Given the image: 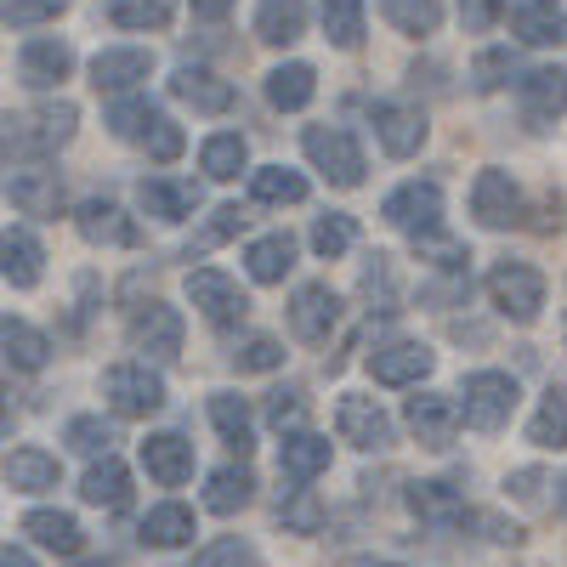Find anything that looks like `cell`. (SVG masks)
Returning <instances> with one entry per match:
<instances>
[{
	"mask_svg": "<svg viewBox=\"0 0 567 567\" xmlns=\"http://www.w3.org/2000/svg\"><path fill=\"white\" fill-rule=\"evenodd\" d=\"M80 567H114V561H80Z\"/></svg>",
	"mask_w": 567,
	"mask_h": 567,
	"instance_id": "obj_58",
	"label": "cell"
},
{
	"mask_svg": "<svg viewBox=\"0 0 567 567\" xmlns=\"http://www.w3.org/2000/svg\"><path fill=\"white\" fill-rule=\"evenodd\" d=\"M250 561H256V550L245 539H216L194 556V567H250Z\"/></svg>",
	"mask_w": 567,
	"mask_h": 567,
	"instance_id": "obj_49",
	"label": "cell"
},
{
	"mask_svg": "<svg viewBox=\"0 0 567 567\" xmlns=\"http://www.w3.org/2000/svg\"><path fill=\"white\" fill-rule=\"evenodd\" d=\"M74 221H80V233L91 245H136V227L125 221V210L114 199H85Z\"/></svg>",
	"mask_w": 567,
	"mask_h": 567,
	"instance_id": "obj_24",
	"label": "cell"
},
{
	"mask_svg": "<svg viewBox=\"0 0 567 567\" xmlns=\"http://www.w3.org/2000/svg\"><path fill=\"white\" fill-rule=\"evenodd\" d=\"M109 125H114V136L120 142H142L159 165H171L176 154H182V131L148 103V97H120L114 109H109Z\"/></svg>",
	"mask_w": 567,
	"mask_h": 567,
	"instance_id": "obj_1",
	"label": "cell"
},
{
	"mask_svg": "<svg viewBox=\"0 0 567 567\" xmlns=\"http://www.w3.org/2000/svg\"><path fill=\"white\" fill-rule=\"evenodd\" d=\"M460 18H465V29H494V18H499V0H460Z\"/></svg>",
	"mask_w": 567,
	"mask_h": 567,
	"instance_id": "obj_53",
	"label": "cell"
},
{
	"mask_svg": "<svg viewBox=\"0 0 567 567\" xmlns=\"http://www.w3.org/2000/svg\"><path fill=\"white\" fill-rule=\"evenodd\" d=\"M245 267H250L256 284H278L284 272L296 267V239H290V233H267V239H256L245 250Z\"/></svg>",
	"mask_w": 567,
	"mask_h": 567,
	"instance_id": "obj_33",
	"label": "cell"
},
{
	"mask_svg": "<svg viewBox=\"0 0 567 567\" xmlns=\"http://www.w3.org/2000/svg\"><path fill=\"white\" fill-rule=\"evenodd\" d=\"M352 239H358L352 216H318V227H312V250H318L323 261L347 256V250H352Z\"/></svg>",
	"mask_w": 567,
	"mask_h": 567,
	"instance_id": "obj_45",
	"label": "cell"
},
{
	"mask_svg": "<svg viewBox=\"0 0 567 567\" xmlns=\"http://www.w3.org/2000/svg\"><path fill=\"white\" fill-rule=\"evenodd\" d=\"M488 301L511 318V323H534L539 307H545V278L523 261H499L488 272Z\"/></svg>",
	"mask_w": 567,
	"mask_h": 567,
	"instance_id": "obj_4",
	"label": "cell"
},
{
	"mask_svg": "<svg viewBox=\"0 0 567 567\" xmlns=\"http://www.w3.org/2000/svg\"><path fill=\"white\" fill-rule=\"evenodd\" d=\"M323 34L341 52H358L363 45V0H323Z\"/></svg>",
	"mask_w": 567,
	"mask_h": 567,
	"instance_id": "obj_39",
	"label": "cell"
},
{
	"mask_svg": "<svg viewBox=\"0 0 567 567\" xmlns=\"http://www.w3.org/2000/svg\"><path fill=\"white\" fill-rule=\"evenodd\" d=\"M7 194H12V205L23 216H58L63 182H58V171H12L7 176Z\"/></svg>",
	"mask_w": 567,
	"mask_h": 567,
	"instance_id": "obj_22",
	"label": "cell"
},
{
	"mask_svg": "<svg viewBox=\"0 0 567 567\" xmlns=\"http://www.w3.org/2000/svg\"><path fill=\"white\" fill-rule=\"evenodd\" d=\"M516 40H523V45H561L567 40L561 0H528V7L516 12Z\"/></svg>",
	"mask_w": 567,
	"mask_h": 567,
	"instance_id": "obj_30",
	"label": "cell"
},
{
	"mask_svg": "<svg viewBox=\"0 0 567 567\" xmlns=\"http://www.w3.org/2000/svg\"><path fill=\"white\" fill-rule=\"evenodd\" d=\"M301 148H307V159H312L329 182H336V187H358V182H363V148H358L347 131H336V125H307Z\"/></svg>",
	"mask_w": 567,
	"mask_h": 567,
	"instance_id": "obj_5",
	"label": "cell"
},
{
	"mask_svg": "<svg viewBox=\"0 0 567 567\" xmlns=\"http://www.w3.org/2000/svg\"><path fill=\"white\" fill-rule=\"evenodd\" d=\"M374 136L392 159H409L420 142H425V114L403 109V103H374Z\"/></svg>",
	"mask_w": 567,
	"mask_h": 567,
	"instance_id": "obj_19",
	"label": "cell"
},
{
	"mask_svg": "<svg viewBox=\"0 0 567 567\" xmlns=\"http://www.w3.org/2000/svg\"><path fill=\"white\" fill-rule=\"evenodd\" d=\"M336 432H341V443H352V449L381 454V449H392V414L374 403V398H341V403H336Z\"/></svg>",
	"mask_w": 567,
	"mask_h": 567,
	"instance_id": "obj_7",
	"label": "cell"
},
{
	"mask_svg": "<svg viewBox=\"0 0 567 567\" xmlns=\"http://www.w3.org/2000/svg\"><path fill=\"white\" fill-rule=\"evenodd\" d=\"M278 465H284V477H290V483L323 477V471H329V437H318V432H290V437H284V449H278Z\"/></svg>",
	"mask_w": 567,
	"mask_h": 567,
	"instance_id": "obj_23",
	"label": "cell"
},
{
	"mask_svg": "<svg viewBox=\"0 0 567 567\" xmlns=\"http://www.w3.org/2000/svg\"><path fill=\"white\" fill-rule=\"evenodd\" d=\"M227 7H233V0H194V12H199V18H221Z\"/></svg>",
	"mask_w": 567,
	"mask_h": 567,
	"instance_id": "obj_56",
	"label": "cell"
},
{
	"mask_svg": "<svg viewBox=\"0 0 567 567\" xmlns=\"http://www.w3.org/2000/svg\"><path fill=\"white\" fill-rule=\"evenodd\" d=\"M516 499H539V488H545V471H516V477L505 483Z\"/></svg>",
	"mask_w": 567,
	"mask_h": 567,
	"instance_id": "obj_54",
	"label": "cell"
},
{
	"mask_svg": "<svg viewBox=\"0 0 567 567\" xmlns=\"http://www.w3.org/2000/svg\"><path fill=\"white\" fill-rule=\"evenodd\" d=\"M74 120H80L74 103H45L29 120H12L18 131H7V136H12V148H23V154H52V148H63V142L74 136Z\"/></svg>",
	"mask_w": 567,
	"mask_h": 567,
	"instance_id": "obj_9",
	"label": "cell"
},
{
	"mask_svg": "<svg viewBox=\"0 0 567 567\" xmlns=\"http://www.w3.org/2000/svg\"><path fill=\"white\" fill-rule=\"evenodd\" d=\"M0 358H7L12 369H45V358H52V341H45L34 323L0 318Z\"/></svg>",
	"mask_w": 567,
	"mask_h": 567,
	"instance_id": "obj_26",
	"label": "cell"
},
{
	"mask_svg": "<svg viewBox=\"0 0 567 567\" xmlns=\"http://www.w3.org/2000/svg\"><path fill=\"white\" fill-rule=\"evenodd\" d=\"M409 511L420 516V523H460L465 516V499H460V488L454 483H414L409 488Z\"/></svg>",
	"mask_w": 567,
	"mask_h": 567,
	"instance_id": "obj_35",
	"label": "cell"
},
{
	"mask_svg": "<svg viewBox=\"0 0 567 567\" xmlns=\"http://www.w3.org/2000/svg\"><path fill=\"white\" fill-rule=\"evenodd\" d=\"M69 69H74L69 40H29V45H23V58H18V74H23V85H34V91L63 85Z\"/></svg>",
	"mask_w": 567,
	"mask_h": 567,
	"instance_id": "obj_20",
	"label": "cell"
},
{
	"mask_svg": "<svg viewBox=\"0 0 567 567\" xmlns=\"http://www.w3.org/2000/svg\"><path fill=\"white\" fill-rule=\"evenodd\" d=\"M176 18V0H109L114 29H165Z\"/></svg>",
	"mask_w": 567,
	"mask_h": 567,
	"instance_id": "obj_41",
	"label": "cell"
},
{
	"mask_svg": "<svg viewBox=\"0 0 567 567\" xmlns=\"http://www.w3.org/2000/svg\"><path fill=\"white\" fill-rule=\"evenodd\" d=\"M511 69H516V58H511V52H488V58H477V69H471V74H477V91H494Z\"/></svg>",
	"mask_w": 567,
	"mask_h": 567,
	"instance_id": "obj_52",
	"label": "cell"
},
{
	"mask_svg": "<svg viewBox=\"0 0 567 567\" xmlns=\"http://www.w3.org/2000/svg\"><path fill=\"white\" fill-rule=\"evenodd\" d=\"M381 12H386V23L403 29V34H437L443 0H381Z\"/></svg>",
	"mask_w": 567,
	"mask_h": 567,
	"instance_id": "obj_40",
	"label": "cell"
},
{
	"mask_svg": "<svg viewBox=\"0 0 567 567\" xmlns=\"http://www.w3.org/2000/svg\"><path fill=\"white\" fill-rule=\"evenodd\" d=\"M63 12H69V0H0V23H12V29H40Z\"/></svg>",
	"mask_w": 567,
	"mask_h": 567,
	"instance_id": "obj_44",
	"label": "cell"
},
{
	"mask_svg": "<svg viewBox=\"0 0 567 567\" xmlns=\"http://www.w3.org/2000/svg\"><path fill=\"white\" fill-rule=\"evenodd\" d=\"M239 227H245V210H239V205H221V210L210 216V227H205V233H199V239L187 245V250H210V245L233 239V233H239Z\"/></svg>",
	"mask_w": 567,
	"mask_h": 567,
	"instance_id": "obj_50",
	"label": "cell"
},
{
	"mask_svg": "<svg viewBox=\"0 0 567 567\" xmlns=\"http://www.w3.org/2000/svg\"><path fill=\"white\" fill-rule=\"evenodd\" d=\"M148 69H154L148 52H136V45H114V52L91 58V85H97V91H131V85L148 80Z\"/></svg>",
	"mask_w": 567,
	"mask_h": 567,
	"instance_id": "obj_21",
	"label": "cell"
},
{
	"mask_svg": "<svg viewBox=\"0 0 567 567\" xmlns=\"http://www.w3.org/2000/svg\"><path fill=\"white\" fill-rule=\"evenodd\" d=\"M0 567H34V556L18 550V545H0Z\"/></svg>",
	"mask_w": 567,
	"mask_h": 567,
	"instance_id": "obj_55",
	"label": "cell"
},
{
	"mask_svg": "<svg viewBox=\"0 0 567 567\" xmlns=\"http://www.w3.org/2000/svg\"><path fill=\"white\" fill-rule=\"evenodd\" d=\"M187 296H194V307L216 323V329H227V323H239L245 312H250V301H245V290L233 284L227 272H216V267H199V272H187Z\"/></svg>",
	"mask_w": 567,
	"mask_h": 567,
	"instance_id": "obj_8",
	"label": "cell"
},
{
	"mask_svg": "<svg viewBox=\"0 0 567 567\" xmlns=\"http://www.w3.org/2000/svg\"><path fill=\"white\" fill-rule=\"evenodd\" d=\"M171 97H182L187 109H199V114H227L233 109V85L221 74L199 69V63H182L171 74Z\"/></svg>",
	"mask_w": 567,
	"mask_h": 567,
	"instance_id": "obj_15",
	"label": "cell"
},
{
	"mask_svg": "<svg viewBox=\"0 0 567 567\" xmlns=\"http://www.w3.org/2000/svg\"><path fill=\"white\" fill-rule=\"evenodd\" d=\"M301 414H307L301 392H272V403H267V425H278V432H290V425H301Z\"/></svg>",
	"mask_w": 567,
	"mask_h": 567,
	"instance_id": "obj_51",
	"label": "cell"
},
{
	"mask_svg": "<svg viewBox=\"0 0 567 567\" xmlns=\"http://www.w3.org/2000/svg\"><path fill=\"white\" fill-rule=\"evenodd\" d=\"M528 443H534V449H567V392H561V386H550L545 403L534 409Z\"/></svg>",
	"mask_w": 567,
	"mask_h": 567,
	"instance_id": "obj_38",
	"label": "cell"
},
{
	"mask_svg": "<svg viewBox=\"0 0 567 567\" xmlns=\"http://www.w3.org/2000/svg\"><path fill=\"white\" fill-rule=\"evenodd\" d=\"M460 403L454 398H443V392H420V398H409V432L425 443V449H449L454 443V432H460Z\"/></svg>",
	"mask_w": 567,
	"mask_h": 567,
	"instance_id": "obj_10",
	"label": "cell"
},
{
	"mask_svg": "<svg viewBox=\"0 0 567 567\" xmlns=\"http://www.w3.org/2000/svg\"><path fill=\"white\" fill-rule=\"evenodd\" d=\"M290 323H296V336L301 341H329V329L341 323V296L329 290V284H301L296 290V307H290Z\"/></svg>",
	"mask_w": 567,
	"mask_h": 567,
	"instance_id": "obj_11",
	"label": "cell"
},
{
	"mask_svg": "<svg viewBox=\"0 0 567 567\" xmlns=\"http://www.w3.org/2000/svg\"><path fill=\"white\" fill-rule=\"evenodd\" d=\"M80 499H85V505H109V511H120V505L131 499V471H125L114 454L97 460V465H91L85 477H80Z\"/></svg>",
	"mask_w": 567,
	"mask_h": 567,
	"instance_id": "obj_31",
	"label": "cell"
},
{
	"mask_svg": "<svg viewBox=\"0 0 567 567\" xmlns=\"http://www.w3.org/2000/svg\"><path fill=\"white\" fill-rule=\"evenodd\" d=\"M23 534H34V545L58 550V556H80V545H85V534H80V523L69 511H29Z\"/></svg>",
	"mask_w": 567,
	"mask_h": 567,
	"instance_id": "obj_28",
	"label": "cell"
},
{
	"mask_svg": "<svg viewBox=\"0 0 567 567\" xmlns=\"http://www.w3.org/2000/svg\"><path fill=\"white\" fill-rule=\"evenodd\" d=\"M194 205H199V187H194V182H165V176H148V182H142V210L159 216V221L194 216Z\"/></svg>",
	"mask_w": 567,
	"mask_h": 567,
	"instance_id": "obj_27",
	"label": "cell"
},
{
	"mask_svg": "<svg viewBox=\"0 0 567 567\" xmlns=\"http://www.w3.org/2000/svg\"><path fill=\"white\" fill-rule=\"evenodd\" d=\"M142 465H148V477L159 488H182L187 477H194V443L176 437V432H159L142 443Z\"/></svg>",
	"mask_w": 567,
	"mask_h": 567,
	"instance_id": "obj_16",
	"label": "cell"
},
{
	"mask_svg": "<svg viewBox=\"0 0 567 567\" xmlns=\"http://www.w3.org/2000/svg\"><path fill=\"white\" fill-rule=\"evenodd\" d=\"M0 272H7V284H18V290H34L40 284L45 250L29 227H0Z\"/></svg>",
	"mask_w": 567,
	"mask_h": 567,
	"instance_id": "obj_18",
	"label": "cell"
},
{
	"mask_svg": "<svg viewBox=\"0 0 567 567\" xmlns=\"http://www.w3.org/2000/svg\"><path fill=\"white\" fill-rule=\"evenodd\" d=\"M131 347L136 352H154V358H176L182 352V318L165 301H148L131 318Z\"/></svg>",
	"mask_w": 567,
	"mask_h": 567,
	"instance_id": "obj_14",
	"label": "cell"
},
{
	"mask_svg": "<svg viewBox=\"0 0 567 567\" xmlns=\"http://www.w3.org/2000/svg\"><path fill=\"white\" fill-rule=\"evenodd\" d=\"M256 34H261L267 45H296V40L307 34V0H261Z\"/></svg>",
	"mask_w": 567,
	"mask_h": 567,
	"instance_id": "obj_29",
	"label": "cell"
},
{
	"mask_svg": "<svg viewBox=\"0 0 567 567\" xmlns=\"http://www.w3.org/2000/svg\"><path fill=\"white\" fill-rule=\"evenodd\" d=\"M69 449H80V454H103V460H109V449H114V425L97 420V414L69 420Z\"/></svg>",
	"mask_w": 567,
	"mask_h": 567,
	"instance_id": "obj_46",
	"label": "cell"
},
{
	"mask_svg": "<svg viewBox=\"0 0 567 567\" xmlns=\"http://www.w3.org/2000/svg\"><path fill=\"white\" fill-rule=\"evenodd\" d=\"M381 216L392 227L414 233V239H425V233H437V221H443V187L437 182H403V187H392V194H386Z\"/></svg>",
	"mask_w": 567,
	"mask_h": 567,
	"instance_id": "obj_6",
	"label": "cell"
},
{
	"mask_svg": "<svg viewBox=\"0 0 567 567\" xmlns=\"http://www.w3.org/2000/svg\"><path fill=\"white\" fill-rule=\"evenodd\" d=\"M341 567H403V561H381V556H347Z\"/></svg>",
	"mask_w": 567,
	"mask_h": 567,
	"instance_id": "obj_57",
	"label": "cell"
},
{
	"mask_svg": "<svg viewBox=\"0 0 567 567\" xmlns=\"http://www.w3.org/2000/svg\"><path fill=\"white\" fill-rule=\"evenodd\" d=\"M245 159H250V148H245V136H239V131L210 136V142H205V154H199V165H205L216 182H233V176L245 171Z\"/></svg>",
	"mask_w": 567,
	"mask_h": 567,
	"instance_id": "obj_43",
	"label": "cell"
},
{
	"mask_svg": "<svg viewBox=\"0 0 567 567\" xmlns=\"http://www.w3.org/2000/svg\"><path fill=\"white\" fill-rule=\"evenodd\" d=\"M516 97H523V114L534 125H550V120L567 114V74L561 69H534V74L516 80Z\"/></svg>",
	"mask_w": 567,
	"mask_h": 567,
	"instance_id": "obj_17",
	"label": "cell"
},
{
	"mask_svg": "<svg viewBox=\"0 0 567 567\" xmlns=\"http://www.w3.org/2000/svg\"><path fill=\"white\" fill-rule=\"evenodd\" d=\"M210 425L221 432V443H233L239 454H250V449H256V425H250V409H245V398L216 392V398H210Z\"/></svg>",
	"mask_w": 567,
	"mask_h": 567,
	"instance_id": "obj_36",
	"label": "cell"
},
{
	"mask_svg": "<svg viewBox=\"0 0 567 567\" xmlns=\"http://www.w3.org/2000/svg\"><path fill=\"white\" fill-rule=\"evenodd\" d=\"M233 363H239L245 374H267V369H278V363H284V347H278L272 336H250L239 352H233Z\"/></svg>",
	"mask_w": 567,
	"mask_h": 567,
	"instance_id": "obj_48",
	"label": "cell"
},
{
	"mask_svg": "<svg viewBox=\"0 0 567 567\" xmlns=\"http://www.w3.org/2000/svg\"><path fill=\"white\" fill-rule=\"evenodd\" d=\"M250 194H256L261 205H301V199H307V176L284 171V165H267V171L250 176Z\"/></svg>",
	"mask_w": 567,
	"mask_h": 567,
	"instance_id": "obj_42",
	"label": "cell"
},
{
	"mask_svg": "<svg viewBox=\"0 0 567 567\" xmlns=\"http://www.w3.org/2000/svg\"><path fill=\"white\" fill-rule=\"evenodd\" d=\"M312 91H318L312 63H278V69L267 74V103H272V109H284V114L307 109V103H312Z\"/></svg>",
	"mask_w": 567,
	"mask_h": 567,
	"instance_id": "obj_25",
	"label": "cell"
},
{
	"mask_svg": "<svg viewBox=\"0 0 567 567\" xmlns=\"http://www.w3.org/2000/svg\"><path fill=\"white\" fill-rule=\"evenodd\" d=\"M7 483L18 494H45V488H58V460L45 454V449H18L7 460Z\"/></svg>",
	"mask_w": 567,
	"mask_h": 567,
	"instance_id": "obj_37",
	"label": "cell"
},
{
	"mask_svg": "<svg viewBox=\"0 0 567 567\" xmlns=\"http://www.w3.org/2000/svg\"><path fill=\"white\" fill-rule=\"evenodd\" d=\"M187 539H194V511H187V505H154L148 516H142V545L176 550Z\"/></svg>",
	"mask_w": 567,
	"mask_h": 567,
	"instance_id": "obj_32",
	"label": "cell"
},
{
	"mask_svg": "<svg viewBox=\"0 0 567 567\" xmlns=\"http://www.w3.org/2000/svg\"><path fill=\"white\" fill-rule=\"evenodd\" d=\"M103 398L114 403V414L142 420V414H159L165 409V381H159L148 363H114L103 374Z\"/></svg>",
	"mask_w": 567,
	"mask_h": 567,
	"instance_id": "obj_3",
	"label": "cell"
},
{
	"mask_svg": "<svg viewBox=\"0 0 567 567\" xmlns=\"http://www.w3.org/2000/svg\"><path fill=\"white\" fill-rule=\"evenodd\" d=\"M278 516H284V528H290V534H318V528H323V505H318L312 488H296L290 505H284Z\"/></svg>",
	"mask_w": 567,
	"mask_h": 567,
	"instance_id": "obj_47",
	"label": "cell"
},
{
	"mask_svg": "<svg viewBox=\"0 0 567 567\" xmlns=\"http://www.w3.org/2000/svg\"><path fill=\"white\" fill-rule=\"evenodd\" d=\"M561 336H567V323H561Z\"/></svg>",
	"mask_w": 567,
	"mask_h": 567,
	"instance_id": "obj_59",
	"label": "cell"
},
{
	"mask_svg": "<svg viewBox=\"0 0 567 567\" xmlns=\"http://www.w3.org/2000/svg\"><path fill=\"white\" fill-rule=\"evenodd\" d=\"M460 414L465 425H477V432H499V425L516 414V381L499 369H477V374H465V392H460Z\"/></svg>",
	"mask_w": 567,
	"mask_h": 567,
	"instance_id": "obj_2",
	"label": "cell"
},
{
	"mask_svg": "<svg viewBox=\"0 0 567 567\" xmlns=\"http://www.w3.org/2000/svg\"><path fill=\"white\" fill-rule=\"evenodd\" d=\"M471 216H477L483 227H511L516 216H523V194H516V182L505 171H483L477 187H471Z\"/></svg>",
	"mask_w": 567,
	"mask_h": 567,
	"instance_id": "obj_13",
	"label": "cell"
},
{
	"mask_svg": "<svg viewBox=\"0 0 567 567\" xmlns=\"http://www.w3.org/2000/svg\"><path fill=\"white\" fill-rule=\"evenodd\" d=\"M432 347H420V341H392V347H381L369 358V374L381 386H414V381H425L432 374Z\"/></svg>",
	"mask_w": 567,
	"mask_h": 567,
	"instance_id": "obj_12",
	"label": "cell"
},
{
	"mask_svg": "<svg viewBox=\"0 0 567 567\" xmlns=\"http://www.w3.org/2000/svg\"><path fill=\"white\" fill-rule=\"evenodd\" d=\"M250 494H256V477H250V471H245V465H221V471H210L205 511L233 516V511H245V505H250Z\"/></svg>",
	"mask_w": 567,
	"mask_h": 567,
	"instance_id": "obj_34",
	"label": "cell"
}]
</instances>
